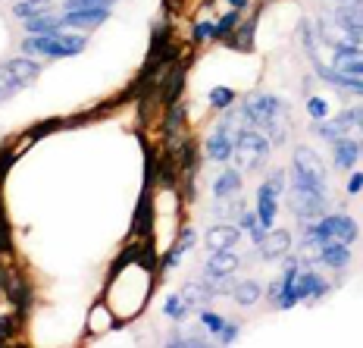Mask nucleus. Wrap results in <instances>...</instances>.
I'll list each match as a JSON object with an SVG mask.
<instances>
[{"label": "nucleus", "instance_id": "1", "mask_svg": "<svg viewBox=\"0 0 363 348\" xmlns=\"http://www.w3.org/2000/svg\"><path fill=\"white\" fill-rule=\"evenodd\" d=\"M357 236H360V226L354 223L347 214H332V217L323 214L320 220L307 223L301 248H304V251L307 248H320L323 241H345V245H351Z\"/></svg>", "mask_w": 363, "mask_h": 348}, {"label": "nucleus", "instance_id": "2", "mask_svg": "<svg viewBox=\"0 0 363 348\" xmlns=\"http://www.w3.org/2000/svg\"><path fill=\"white\" fill-rule=\"evenodd\" d=\"M41 75V66L28 57H16L0 63V104H6L10 97L26 92L28 85H35V79Z\"/></svg>", "mask_w": 363, "mask_h": 348}, {"label": "nucleus", "instance_id": "3", "mask_svg": "<svg viewBox=\"0 0 363 348\" xmlns=\"http://www.w3.org/2000/svg\"><path fill=\"white\" fill-rule=\"evenodd\" d=\"M85 35H28L22 41V54L41 57H79L85 50Z\"/></svg>", "mask_w": 363, "mask_h": 348}, {"label": "nucleus", "instance_id": "4", "mask_svg": "<svg viewBox=\"0 0 363 348\" xmlns=\"http://www.w3.org/2000/svg\"><path fill=\"white\" fill-rule=\"evenodd\" d=\"M269 138L260 132V129H241L235 132V148H232V157L238 161L241 170H260L269 157Z\"/></svg>", "mask_w": 363, "mask_h": 348}, {"label": "nucleus", "instance_id": "5", "mask_svg": "<svg viewBox=\"0 0 363 348\" xmlns=\"http://www.w3.org/2000/svg\"><path fill=\"white\" fill-rule=\"evenodd\" d=\"M291 183L298 185H307V188H316V192H326V166H323L320 154L313 148L301 145L294 148V157H291Z\"/></svg>", "mask_w": 363, "mask_h": 348}, {"label": "nucleus", "instance_id": "6", "mask_svg": "<svg viewBox=\"0 0 363 348\" xmlns=\"http://www.w3.org/2000/svg\"><path fill=\"white\" fill-rule=\"evenodd\" d=\"M326 204H329L326 192H316V188L291 183V188H289V207H291V214L298 217L301 223L320 220V217L326 214Z\"/></svg>", "mask_w": 363, "mask_h": 348}, {"label": "nucleus", "instance_id": "7", "mask_svg": "<svg viewBox=\"0 0 363 348\" xmlns=\"http://www.w3.org/2000/svg\"><path fill=\"white\" fill-rule=\"evenodd\" d=\"M241 119H245L247 126H254V129H263L269 123V119H276L279 113H285V101H279L276 94H251L245 104H241Z\"/></svg>", "mask_w": 363, "mask_h": 348}, {"label": "nucleus", "instance_id": "8", "mask_svg": "<svg viewBox=\"0 0 363 348\" xmlns=\"http://www.w3.org/2000/svg\"><path fill=\"white\" fill-rule=\"evenodd\" d=\"M329 292V283L323 279L316 270H301L298 267V273H294V298L298 301H316V298H323V295Z\"/></svg>", "mask_w": 363, "mask_h": 348}, {"label": "nucleus", "instance_id": "9", "mask_svg": "<svg viewBox=\"0 0 363 348\" xmlns=\"http://www.w3.org/2000/svg\"><path fill=\"white\" fill-rule=\"evenodd\" d=\"M335 22L342 26L347 41L363 44V6L360 4H342L335 6Z\"/></svg>", "mask_w": 363, "mask_h": 348}, {"label": "nucleus", "instance_id": "10", "mask_svg": "<svg viewBox=\"0 0 363 348\" xmlns=\"http://www.w3.org/2000/svg\"><path fill=\"white\" fill-rule=\"evenodd\" d=\"M232 148H235V132H229V123H219L207 138V157L210 161H229Z\"/></svg>", "mask_w": 363, "mask_h": 348}, {"label": "nucleus", "instance_id": "11", "mask_svg": "<svg viewBox=\"0 0 363 348\" xmlns=\"http://www.w3.org/2000/svg\"><path fill=\"white\" fill-rule=\"evenodd\" d=\"M107 19H110V6H94V10H66L63 13V26L85 28V32H91V28H97V26H104Z\"/></svg>", "mask_w": 363, "mask_h": 348}, {"label": "nucleus", "instance_id": "12", "mask_svg": "<svg viewBox=\"0 0 363 348\" xmlns=\"http://www.w3.org/2000/svg\"><path fill=\"white\" fill-rule=\"evenodd\" d=\"M238 239H241L238 223H219V226H213V229H207L203 245H207V251H225V248H235Z\"/></svg>", "mask_w": 363, "mask_h": 348}, {"label": "nucleus", "instance_id": "13", "mask_svg": "<svg viewBox=\"0 0 363 348\" xmlns=\"http://www.w3.org/2000/svg\"><path fill=\"white\" fill-rule=\"evenodd\" d=\"M316 251H320L316 254V263H323L329 270H342L351 263V245H345V241H323Z\"/></svg>", "mask_w": 363, "mask_h": 348}, {"label": "nucleus", "instance_id": "14", "mask_svg": "<svg viewBox=\"0 0 363 348\" xmlns=\"http://www.w3.org/2000/svg\"><path fill=\"white\" fill-rule=\"evenodd\" d=\"M257 248H260V257H263V261H276V257L289 254V248H291V232H289V229H269L267 236L257 241Z\"/></svg>", "mask_w": 363, "mask_h": 348}, {"label": "nucleus", "instance_id": "15", "mask_svg": "<svg viewBox=\"0 0 363 348\" xmlns=\"http://www.w3.org/2000/svg\"><path fill=\"white\" fill-rule=\"evenodd\" d=\"M360 154H363L360 141L351 138V135H345V138L332 141V166H335V170H351V166L357 163Z\"/></svg>", "mask_w": 363, "mask_h": 348}, {"label": "nucleus", "instance_id": "16", "mask_svg": "<svg viewBox=\"0 0 363 348\" xmlns=\"http://www.w3.org/2000/svg\"><path fill=\"white\" fill-rule=\"evenodd\" d=\"M279 195L272 192V188L263 183L260 188H257V217H260V223L267 226V229H272L276 226V214H279Z\"/></svg>", "mask_w": 363, "mask_h": 348}, {"label": "nucleus", "instance_id": "17", "mask_svg": "<svg viewBox=\"0 0 363 348\" xmlns=\"http://www.w3.org/2000/svg\"><path fill=\"white\" fill-rule=\"evenodd\" d=\"M238 254H232V248H225V251H213L207 257V263H203V270H207V276H232L238 270Z\"/></svg>", "mask_w": 363, "mask_h": 348}, {"label": "nucleus", "instance_id": "18", "mask_svg": "<svg viewBox=\"0 0 363 348\" xmlns=\"http://www.w3.org/2000/svg\"><path fill=\"white\" fill-rule=\"evenodd\" d=\"M26 32L28 35H60L63 32V16H50V13L32 16V19H26Z\"/></svg>", "mask_w": 363, "mask_h": 348}, {"label": "nucleus", "instance_id": "19", "mask_svg": "<svg viewBox=\"0 0 363 348\" xmlns=\"http://www.w3.org/2000/svg\"><path fill=\"white\" fill-rule=\"evenodd\" d=\"M241 185H245V183H241V173H238V170H225L223 176H219L216 183H213L216 201H229L232 195H238V192H241Z\"/></svg>", "mask_w": 363, "mask_h": 348}, {"label": "nucleus", "instance_id": "20", "mask_svg": "<svg viewBox=\"0 0 363 348\" xmlns=\"http://www.w3.org/2000/svg\"><path fill=\"white\" fill-rule=\"evenodd\" d=\"M194 241H198V232H194V229H182V236L176 239V245H172V248H169V254L163 257V270H172V267H176L179 257L185 254L188 248L194 245Z\"/></svg>", "mask_w": 363, "mask_h": 348}, {"label": "nucleus", "instance_id": "21", "mask_svg": "<svg viewBox=\"0 0 363 348\" xmlns=\"http://www.w3.org/2000/svg\"><path fill=\"white\" fill-rule=\"evenodd\" d=\"M232 295H235V301L241 308H251V305H257V301L263 298V289H260V283H257V279H241V283H235Z\"/></svg>", "mask_w": 363, "mask_h": 348}, {"label": "nucleus", "instance_id": "22", "mask_svg": "<svg viewBox=\"0 0 363 348\" xmlns=\"http://www.w3.org/2000/svg\"><path fill=\"white\" fill-rule=\"evenodd\" d=\"M182 301H185L188 308H198V305H207V298H213V295L207 292V283H188L185 289H182V295H179Z\"/></svg>", "mask_w": 363, "mask_h": 348}, {"label": "nucleus", "instance_id": "23", "mask_svg": "<svg viewBox=\"0 0 363 348\" xmlns=\"http://www.w3.org/2000/svg\"><path fill=\"white\" fill-rule=\"evenodd\" d=\"M263 129H267V132H263V135H267V138H269V145H272V148H282L285 141H289V123H285V119H282V113H279L276 119H269V123L263 126Z\"/></svg>", "mask_w": 363, "mask_h": 348}, {"label": "nucleus", "instance_id": "24", "mask_svg": "<svg viewBox=\"0 0 363 348\" xmlns=\"http://www.w3.org/2000/svg\"><path fill=\"white\" fill-rule=\"evenodd\" d=\"M13 13H16L19 19L44 16V13H50V0H22V4L13 6Z\"/></svg>", "mask_w": 363, "mask_h": 348}, {"label": "nucleus", "instance_id": "25", "mask_svg": "<svg viewBox=\"0 0 363 348\" xmlns=\"http://www.w3.org/2000/svg\"><path fill=\"white\" fill-rule=\"evenodd\" d=\"M210 107L213 110H229L232 104H235V92L232 88H225V85H216V88H210Z\"/></svg>", "mask_w": 363, "mask_h": 348}, {"label": "nucleus", "instance_id": "26", "mask_svg": "<svg viewBox=\"0 0 363 348\" xmlns=\"http://www.w3.org/2000/svg\"><path fill=\"white\" fill-rule=\"evenodd\" d=\"M163 314L169 317V320H182V317L191 314V308H188L179 295H169V298H166V305H163Z\"/></svg>", "mask_w": 363, "mask_h": 348}, {"label": "nucleus", "instance_id": "27", "mask_svg": "<svg viewBox=\"0 0 363 348\" xmlns=\"http://www.w3.org/2000/svg\"><path fill=\"white\" fill-rule=\"evenodd\" d=\"M338 72L351 75V79H363V57H354V60H342V63H335Z\"/></svg>", "mask_w": 363, "mask_h": 348}, {"label": "nucleus", "instance_id": "28", "mask_svg": "<svg viewBox=\"0 0 363 348\" xmlns=\"http://www.w3.org/2000/svg\"><path fill=\"white\" fill-rule=\"evenodd\" d=\"M235 28H238V10H229L223 19L216 22V35H219V38L232 35V32H235Z\"/></svg>", "mask_w": 363, "mask_h": 348}, {"label": "nucleus", "instance_id": "29", "mask_svg": "<svg viewBox=\"0 0 363 348\" xmlns=\"http://www.w3.org/2000/svg\"><path fill=\"white\" fill-rule=\"evenodd\" d=\"M116 0H66L63 13L66 10H94V6H113Z\"/></svg>", "mask_w": 363, "mask_h": 348}, {"label": "nucleus", "instance_id": "30", "mask_svg": "<svg viewBox=\"0 0 363 348\" xmlns=\"http://www.w3.org/2000/svg\"><path fill=\"white\" fill-rule=\"evenodd\" d=\"M201 327L207 332H216V336H219V330L225 327V320L219 314H213V311H201Z\"/></svg>", "mask_w": 363, "mask_h": 348}, {"label": "nucleus", "instance_id": "31", "mask_svg": "<svg viewBox=\"0 0 363 348\" xmlns=\"http://www.w3.org/2000/svg\"><path fill=\"white\" fill-rule=\"evenodd\" d=\"M307 113L313 119H326L329 116V104L323 101V97H310V101H307Z\"/></svg>", "mask_w": 363, "mask_h": 348}, {"label": "nucleus", "instance_id": "32", "mask_svg": "<svg viewBox=\"0 0 363 348\" xmlns=\"http://www.w3.org/2000/svg\"><path fill=\"white\" fill-rule=\"evenodd\" d=\"M210 38H219L216 22H198V26H194V41H210Z\"/></svg>", "mask_w": 363, "mask_h": 348}, {"label": "nucleus", "instance_id": "33", "mask_svg": "<svg viewBox=\"0 0 363 348\" xmlns=\"http://www.w3.org/2000/svg\"><path fill=\"white\" fill-rule=\"evenodd\" d=\"M238 339V323H225L223 330H219V345H232Z\"/></svg>", "mask_w": 363, "mask_h": 348}, {"label": "nucleus", "instance_id": "34", "mask_svg": "<svg viewBox=\"0 0 363 348\" xmlns=\"http://www.w3.org/2000/svg\"><path fill=\"white\" fill-rule=\"evenodd\" d=\"M347 192L351 195L363 192V173H351V176H347Z\"/></svg>", "mask_w": 363, "mask_h": 348}, {"label": "nucleus", "instance_id": "35", "mask_svg": "<svg viewBox=\"0 0 363 348\" xmlns=\"http://www.w3.org/2000/svg\"><path fill=\"white\" fill-rule=\"evenodd\" d=\"M279 298H282V279H276V283L269 286V301L279 308Z\"/></svg>", "mask_w": 363, "mask_h": 348}, {"label": "nucleus", "instance_id": "36", "mask_svg": "<svg viewBox=\"0 0 363 348\" xmlns=\"http://www.w3.org/2000/svg\"><path fill=\"white\" fill-rule=\"evenodd\" d=\"M10 332H13V320H4V323H0V339L10 336Z\"/></svg>", "mask_w": 363, "mask_h": 348}, {"label": "nucleus", "instance_id": "37", "mask_svg": "<svg viewBox=\"0 0 363 348\" xmlns=\"http://www.w3.org/2000/svg\"><path fill=\"white\" fill-rule=\"evenodd\" d=\"M232 10H241V6H247V0H229Z\"/></svg>", "mask_w": 363, "mask_h": 348}, {"label": "nucleus", "instance_id": "38", "mask_svg": "<svg viewBox=\"0 0 363 348\" xmlns=\"http://www.w3.org/2000/svg\"><path fill=\"white\" fill-rule=\"evenodd\" d=\"M6 245H10V241H6V239H0V251H4V248H6Z\"/></svg>", "mask_w": 363, "mask_h": 348}]
</instances>
